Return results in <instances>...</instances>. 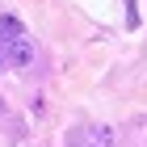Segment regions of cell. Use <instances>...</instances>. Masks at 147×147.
<instances>
[{
	"mask_svg": "<svg viewBox=\"0 0 147 147\" xmlns=\"http://www.w3.org/2000/svg\"><path fill=\"white\" fill-rule=\"evenodd\" d=\"M4 59H9L13 67H30V63H34V42H30V38H13V42H4Z\"/></svg>",
	"mask_w": 147,
	"mask_h": 147,
	"instance_id": "6da1fadb",
	"label": "cell"
},
{
	"mask_svg": "<svg viewBox=\"0 0 147 147\" xmlns=\"http://www.w3.org/2000/svg\"><path fill=\"white\" fill-rule=\"evenodd\" d=\"M13 38H25V30H21V21H17V17H9V13H4V17H0V42H13Z\"/></svg>",
	"mask_w": 147,
	"mask_h": 147,
	"instance_id": "7a4b0ae2",
	"label": "cell"
},
{
	"mask_svg": "<svg viewBox=\"0 0 147 147\" xmlns=\"http://www.w3.org/2000/svg\"><path fill=\"white\" fill-rule=\"evenodd\" d=\"M0 55H4V42H0Z\"/></svg>",
	"mask_w": 147,
	"mask_h": 147,
	"instance_id": "3957f363",
	"label": "cell"
}]
</instances>
